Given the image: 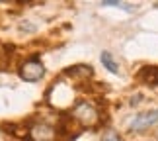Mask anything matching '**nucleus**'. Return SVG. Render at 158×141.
Wrapping results in <instances>:
<instances>
[{
  "label": "nucleus",
  "instance_id": "nucleus-1",
  "mask_svg": "<svg viewBox=\"0 0 158 141\" xmlns=\"http://www.w3.org/2000/svg\"><path fill=\"white\" fill-rule=\"evenodd\" d=\"M72 118H74L82 127H96L100 124V114L94 108V104H90L86 100H80L74 104L72 108Z\"/></svg>",
  "mask_w": 158,
  "mask_h": 141
},
{
  "label": "nucleus",
  "instance_id": "nucleus-2",
  "mask_svg": "<svg viewBox=\"0 0 158 141\" xmlns=\"http://www.w3.org/2000/svg\"><path fill=\"white\" fill-rule=\"evenodd\" d=\"M43 75H45V67L37 59H27L26 63L20 65V77L26 82H37L39 78H43Z\"/></svg>",
  "mask_w": 158,
  "mask_h": 141
},
{
  "label": "nucleus",
  "instance_id": "nucleus-3",
  "mask_svg": "<svg viewBox=\"0 0 158 141\" xmlns=\"http://www.w3.org/2000/svg\"><path fill=\"white\" fill-rule=\"evenodd\" d=\"M154 124H158V108L143 112V114H137L129 121V130L131 131H143V130H147V127L154 126Z\"/></svg>",
  "mask_w": 158,
  "mask_h": 141
},
{
  "label": "nucleus",
  "instance_id": "nucleus-4",
  "mask_svg": "<svg viewBox=\"0 0 158 141\" xmlns=\"http://www.w3.org/2000/svg\"><path fill=\"white\" fill-rule=\"evenodd\" d=\"M29 139L31 141H55L57 137V127H53L45 121H39V124H33L29 127Z\"/></svg>",
  "mask_w": 158,
  "mask_h": 141
},
{
  "label": "nucleus",
  "instance_id": "nucleus-5",
  "mask_svg": "<svg viewBox=\"0 0 158 141\" xmlns=\"http://www.w3.org/2000/svg\"><path fill=\"white\" fill-rule=\"evenodd\" d=\"M137 78L147 86H158V67L150 65V67H143L137 73Z\"/></svg>",
  "mask_w": 158,
  "mask_h": 141
},
{
  "label": "nucleus",
  "instance_id": "nucleus-6",
  "mask_svg": "<svg viewBox=\"0 0 158 141\" xmlns=\"http://www.w3.org/2000/svg\"><path fill=\"white\" fill-rule=\"evenodd\" d=\"M64 75L70 78H78V81H86V78L92 77V67L90 65H74V67H69L64 71Z\"/></svg>",
  "mask_w": 158,
  "mask_h": 141
},
{
  "label": "nucleus",
  "instance_id": "nucleus-7",
  "mask_svg": "<svg viewBox=\"0 0 158 141\" xmlns=\"http://www.w3.org/2000/svg\"><path fill=\"white\" fill-rule=\"evenodd\" d=\"M100 61H102V65H104L109 73H113V75H117V73H119V65H117V61L113 59V55L109 53V51H102Z\"/></svg>",
  "mask_w": 158,
  "mask_h": 141
},
{
  "label": "nucleus",
  "instance_id": "nucleus-8",
  "mask_svg": "<svg viewBox=\"0 0 158 141\" xmlns=\"http://www.w3.org/2000/svg\"><path fill=\"white\" fill-rule=\"evenodd\" d=\"M102 6H117V8H123V10H127V12H133V10H135L131 4L117 2V0H104V2H102Z\"/></svg>",
  "mask_w": 158,
  "mask_h": 141
},
{
  "label": "nucleus",
  "instance_id": "nucleus-9",
  "mask_svg": "<svg viewBox=\"0 0 158 141\" xmlns=\"http://www.w3.org/2000/svg\"><path fill=\"white\" fill-rule=\"evenodd\" d=\"M102 141H123V139H121V137H119V135H117L115 131H107L106 135H104V139H102Z\"/></svg>",
  "mask_w": 158,
  "mask_h": 141
}]
</instances>
